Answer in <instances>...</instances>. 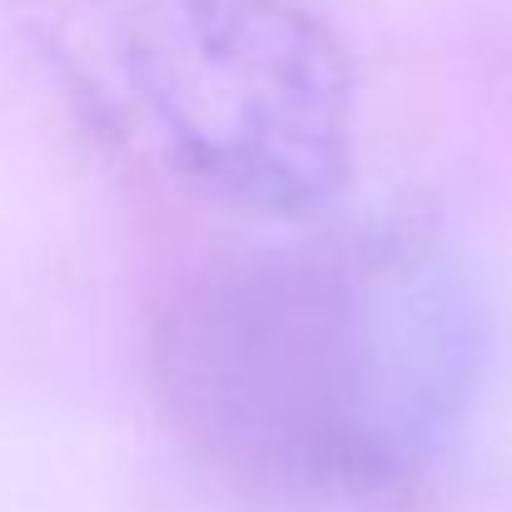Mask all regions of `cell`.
<instances>
[{
  "label": "cell",
  "mask_w": 512,
  "mask_h": 512,
  "mask_svg": "<svg viewBox=\"0 0 512 512\" xmlns=\"http://www.w3.org/2000/svg\"><path fill=\"white\" fill-rule=\"evenodd\" d=\"M135 95L170 160L219 199L304 214L353 174V65L304 0H135Z\"/></svg>",
  "instance_id": "1"
}]
</instances>
